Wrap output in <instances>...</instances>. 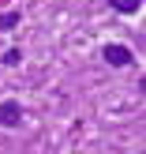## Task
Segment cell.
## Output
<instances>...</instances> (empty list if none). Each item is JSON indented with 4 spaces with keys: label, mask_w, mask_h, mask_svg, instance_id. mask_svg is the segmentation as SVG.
Wrapping results in <instances>:
<instances>
[{
    "label": "cell",
    "mask_w": 146,
    "mask_h": 154,
    "mask_svg": "<svg viewBox=\"0 0 146 154\" xmlns=\"http://www.w3.org/2000/svg\"><path fill=\"white\" fill-rule=\"evenodd\" d=\"M101 60L109 68H127V64H135V53L127 49V45H105V49H101Z\"/></svg>",
    "instance_id": "cell-1"
},
{
    "label": "cell",
    "mask_w": 146,
    "mask_h": 154,
    "mask_svg": "<svg viewBox=\"0 0 146 154\" xmlns=\"http://www.w3.org/2000/svg\"><path fill=\"white\" fill-rule=\"evenodd\" d=\"M0 124H4V128H19V124H22V105L11 102V98L0 102Z\"/></svg>",
    "instance_id": "cell-2"
},
{
    "label": "cell",
    "mask_w": 146,
    "mask_h": 154,
    "mask_svg": "<svg viewBox=\"0 0 146 154\" xmlns=\"http://www.w3.org/2000/svg\"><path fill=\"white\" fill-rule=\"evenodd\" d=\"M112 4V11H120V15H135V11H142V0H109Z\"/></svg>",
    "instance_id": "cell-3"
},
{
    "label": "cell",
    "mask_w": 146,
    "mask_h": 154,
    "mask_svg": "<svg viewBox=\"0 0 146 154\" xmlns=\"http://www.w3.org/2000/svg\"><path fill=\"white\" fill-rule=\"evenodd\" d=\"M11 26H19V11H4L0 15V30H11Z\"/></svg>",
    "instance_id": "cell-4"
},
{
    "label": "cell",
    "mask_w": 146,
    "mask_h": 154,
    "mask_svg": "<svg viewBox=\"0 0 146 154\" xmlns=\"http://www.w3.org/2000/svg\"><path fill=\"white\" fill-rule=\"evenodd\" d=\"M4 64H7V68L22 64V49H7V53H4Z\"/></svg>",
    "instance_id": "cell-5"
}]
</instances>
